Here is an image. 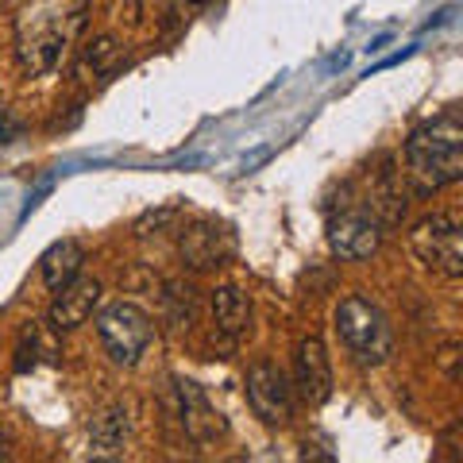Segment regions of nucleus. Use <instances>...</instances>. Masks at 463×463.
<instances>
[{
    "mask_svg": "<svg viewBox=\"0 0 463 463\" xmlns=\"http://www.w3.org/2000/svg\"><path fill=\"white\" fill-rule=\"evenodd\" d=\"M379 240H383V224L374 221L371 213H340L328 221V248L336 259H371L379 251Z\"/></svg>",
    "mask_w": 463,
    "mask_h": 463,
    "instance_id": "nucleus-7",
    "label": "nucleus"
},
{
    "mask_svg": "<svg viewBox=\"0 0 463 463\" xmlns=\"http://www.w3.org/2000/svg\"><path fill=\"white\" fill-rule=\"evenodd\" d=\"M267 158H270V151H255L251 158H243V174H251L259 163H267Z\"/></svg>",
    "mask_w": 463,
    "mask_h": 463,
    "instance_id": "nucleus-20",
    "label": "nucleus"
},
{
    "mask_svg": "<svg viewBox=\"0 0 463 463\" xmlns=\"http://www.w3.org/2000/svg\"><path fill=\"white\" fill-rule=\"evenodd\" d=\"M248 405L263 425H286L294 417V390L274 364H255L248 371Z\"/></svg>",
    "mask_w": 463,
    "mask_h": 463,
    "instance_id": "nucleus-6",
    "label": "nucleus"
},
{
    "mask_svg": "<svg viewBox=\"0 0 463 463\" xmlns=\"http://www.w3.org/2000/svg\"><path fill=\"white\" fill-rule=\"evenodd\" d=\"M20 136H24V124L8 109H0V143H12V139H20Z\"/></svg>",
    "mask_w": 463,
    "mask_h": 463,
    "instance_id": "nucleus-18",
    "label": "nucleus"
},
{
    "mask_svg": "<svg viewBox=\"0 0 463 463\" xmlns=\"http://www.w3.org/2000/svg\"><path fill=\"white\" fill-rule=\"evenodd\" d=\"M81 263H85V248L78 240H58L51 243L47 251L39 259V270H43V282H47L51 294H58L62 286H70L81 274Z\"/></svg>",
    "mask_w": 463,
    "mask_h": 463,
    "instance_id": "nucleus-12",
    "label": "nucleus"
},
{
    "mask_svg": "<svg viewBox=\"0 0 463 463\" xmlns=\"http://www.w3.org/2000/svg\"><path fill=\"white\" fill-rule=\"evenodd\" d=\"M405 174L421 194H437L463 178V120L459 112H444L421 124L405 139Z\"/></svg>",
    "mask_w": 463,
    "mask_h": 463,
    "instance_id": "nucleus-2",
    "label": "nucleus"
},
{
    "mask_svg": "<svg viewBox=\"0 0 463 463\" xmlns=\"http://www.w3.org/2000/svg\"><path fill=\"white\" fill-rule=\"evenodd\" d=\"M39 352L43 355H58V347L43 336L39 325H27L24 336H20V347H16V371H32L39 364Z\"/></svg>",
    "mask_w": 463,
    "mask_h": 463,
    "instance_id": "nucleus-16",
    "label": "nucleus"
},
{
    "mask_svg": "<svg viewBox=\"0 0 463 463\" xmlns=\"http://www.w3.org/2000/svg\"><path fill=\"white\" fill-rule=\"evenodd\" d=\"M440 367L448 371V379L459 383V344H444L440 347Z\"/></svg>",
    "mask_w": 463,
    "mask_h": 463,
    "instance_id": "nucleus-17",
    "label": "nucleus"
},
{
    "mask_svg": "<svg viewBox=\"0 0 463 463\" xmlns=\"http://www.w3.org/2000/svg\"><path fill=\"white\" fill-rule=\"evenodd\" d=\"M336 332H340V340L352 347V355L359 364H386L390 352H394V332H390L383 309L371 306V301L359 294L340 301Z\"/></svg>",
    "mask_w": 463,
    "mask_h": 463,
    "instance_id": "nucleus-3",
    "label": "nucleus"
},
{
    "mask_svg": "<svg viewBox=\"0 0 463 463\" xmlns=\"http://www.w3.org/2000/svg\"><path fill=\"white\" fill-rule=\"evenodd\" d=\"M97 301H100V282L97 279H74L70 286H62L54 294L47 325L54 332H74V328H81L93 317Z\"/></svg>",
    "mask_w": 463,
    "mask_h": 463,
    "instance_id": "nucleus-11",
    "label": "nucleus"
},
{
    "mask_svg": "<svg viewBox=\"0 0 463 463\" xmlns=\"http://www.w3.org/2000/svg\"><path fill=\"white\" fill-rule=\"evenodd\" d=\"M178 386V417H182V429H185V437H190L194 444H213V440H221L224 437V417L221 410L205 398V390H201L197 383H174Z\"/></svg>",
    "mask_w": 463,
    "mask_h": 463,
    "instance_id": "nucleus-9",
    "label": "nucleus"
},
{
    "mask_svg": "<svg viewBox=\"0 0 463 463\" xmlns=\"http://www.w3.org/2000/svg\"><path fill=\"white\" fill-rule=\"evenodd\" d=\"M294 374H298V394L309 405H325L332 398V364L321 336H306L298 344Z\"/></svg>",
    "mask_w": 463,
    "mask_h": 463,
    "instance_id": "nucleus-10",
    "label": "nucleus"
},
{
    "mask_svg": "<svg viewBox=\"0 0 463 463\" xmlns=\"http://www.w3.org/2000/svg\"><path fill=\"white\" fill-rule=\"evenodd\" d=\"M347 58H352V54H336V58L328 62V70H344V66H347Z\"/></svg>",
    "mask_w": 463,
    "mask_h": 463,
    "instance_id": "nucleus-21",
    "label": "nucleus"
},
{
    "mask_svg": "<svg viewBox=\"0 0 463 463\" xmlns=\"http://www.w3.org/2000/svg\"><path fill=\"white\" fill-rule=\"evenodd\" d=\"M124 437H128V410L116 405V410L97 417V425H93V448H97V456H116L124 448Z\"/></svg>",
    "mask_w": 463,
    "mask_h": 463,
    "instance_id": "nucleus-14",
    "label": "nucleus"
},
{
    "mask_svg": "<svg viewBox=\"0 0 463 463\" xmlns=\"http://www.w3.org/2000/svg\"><path fill=\"white\" fill-rule=\"evenodd\" d=\"M185 5H209V0H185Z\"/></svg>",
    "mask_w": 463,
    "mask_h": 463,
    "instance_id": "nucleus-22",
    "label": "nucleus"
},
{
    "mask_svg": "<svg viewBox=\"0 0 463 463\" xmlns=\"http://www.w3.org/2000/svg\"><path fill=\"white\" fill-rule=\"evenodd\" d=\"M166 221H174V209H163V213H147V216H143V221L136 224V232H147L151 224L158 228V224H166Z\"/></svg>",
    "mask_w": 463,
    "mask_h": 463,
    "instance_id": "nucleus-19",
    "label": "nucleus"
},
{
    "mask_svg": "<svg viewBox=\"0 0 463 463\" xmlns=\"http://www.w3.org/2000/svg\"><path fill=\"white\" fill-rule=\"evenodd\" d=\"M116 62H120V43H116L112 35H100V39H93L90 47H85V54H81V78H100V74H109V70H116Z\"/></svg>",
    "mask_w": 463,
    "mask_h": 463,
    "instance_id": "nucleus-15",
    "label": "nucleus"
},
{
    "mask_svg": "<svg viewBox=\"0 0 463 463\" xmlns=\"http://www.w3.org/2000/svg\"><path fill=\"white\" fill-rule=\"evenodd\" d=\"M90 0H27L16 12V62L27 78L58 70L62 54L85 32Z\"/></svg>",
    "mask_w": 463,
    "mask_h": 463,
    "instance_id": "nucleus-1",
    "label": "nucleus"
},
{
    "mask_svg": "<svg viewBox=\"0 0 463 463\" xmlns=\"http://www.w3.org/2000/svg\"><path fill=\"white\" fill-rule=\"evenodd\" d=\"M413 255L421 259L429 270L444 274V279H463V228L452 213H432L417 221L410 232Z\"/></svg>",
    "mask_w": 463,
    "mask_h": 463,
    "instance_id": "nucleus-5",
    "label": "nucleus"
},
{
    "mask_svg": "<svg viewBox=\"0 0 463 463\" xmlns=\"http://www.w3.org/2000/svg\"><path fill=\"white\" fill-rule=\"evenodd\" d=\"M97 336L116 367H136L139 355L147 352L155 328H151V317L139 306H132V301H112L109 309L97 313Z\"/></svg>",
    "mask_w": 463,
    "mask_h": 463,
    "instance_id": "nucleus-4",
    "label": "nucleus"
},
{
    "mask_svg": "<svg viewBox=\"0 0 463 463\" xmlns=\"http://www.w3.org/2000/svg\"><path fill=\"white\" fill-rule=\"evenodd\" d=\"M213 317L216 328L228 332V336H240L251 325V301L240 286H216L213 289Z\"/></svg>",
    "mask_w": 463,
    "mask_h": 463,
    "instance_id": "nucleus-13",
    "label": "nucleus"
},
{
    "mask_svg": "<svg viewBox=\"0 0 463 463\" xmlns=\"http://www.w3.org/2000/svg\"><path fill=\"white\" fill-rule=\"evenodd\" d=\"M178 251H182V263L185 267L213 270V267H221L232 251H236V240H232V232L224 224H216V221H194L190 228L182 232Z\"/></svg>",
    "mask_w": 463,
    "mask_h": 463,
    "instance_id": "nucleus-8",
    "label": "nucleus"
}]
</instances>
